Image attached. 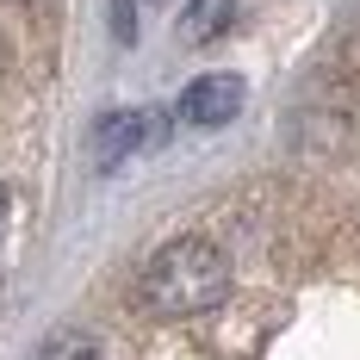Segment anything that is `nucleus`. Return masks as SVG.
Segmentation results:
<instances>
[{"instance_id": "f257e3e1", "label": "nucleus", "mask_w": 360, "mask_h": 360, "mask_svg": "<svg viewBox=\"0 0 360 360\" xmlns=\"http://www.w3.org/2000/svg\"><path fill=\"white\" fill-rule=\"evenodd\" d=\"M230 280H236L230 255L212 236H174L143 261L137 298H143L149 317H205L230 298Z\"/></svg>"}, {"instance_id": "f03ea898", "label": "nucleus", "mask_w": 360, "mask_h": 360, "mask_svg": "<svg viewBox=\"0 0 360 360\" xmlns=\"http://www.w3.org/2000/svg\"><path fill=\"white\" fill-rule=\"evenodd\" d=\"M162 131H168V118H162V112H137V106L106 112V118L94 124V168H118L124 155L162 143Z\"/></svg>"}, {"instance_id": "7ed1b4c3", "label": "nucleus", "mask_w": 360, "mask_h": 360, "mask_svg": "<svg viewBox=\"0 0 360 360\" xmlns=\"http://www.w3.org/2000/svg\"><path fill=\"white\" fill-rule=\"evenodd\" d=\"M249 100V87H243V75H199V81H186V94H180V118L193 124V131H217V124H230L236 112Z\"/></svg>"}, {"instance_id": "20e7f679", "label": "nucleus", "mask_w": 360, "mask_h": 360, "mask_svg": "<svg viewBox=\"0 0 360 360\" xmlns=\"http://www.w3.org/2000/svg\"><path fill=\"white\" fill-rule=\"evenodd\" d=\"M236 25V0H186V13H180V37L186 44H212Z\"/></svg>"}, {"instance_id": "39448f33", "label": "nucleus", "mask_w": 360, "mask_h": 360, "mask_svg": "<svg viewBox=\"0 0 360 360\" xmlns=\"http://www.w3.org/2000/svg\"><path fill=\"white\" fill-rule=\"evenodd\" d=\"M37 360H106V348L94 342V335H81V329H63L56 342H44Z\"/></svg>"}, {"instance_id": "423d86ee", "label": "nucleus", "mask_w": 360, "mask_h": 360, "mask_svg": "<svg viewBox=\"0 0 360 360\" xmlns=\"http://www.w3.org/2000/svg\"><path fill=\"white\" fill-rule=\"evenodd\" d=\"M6 212H13V193H6V180H0V224H6Z\"/></svg>"}]
</instances>
